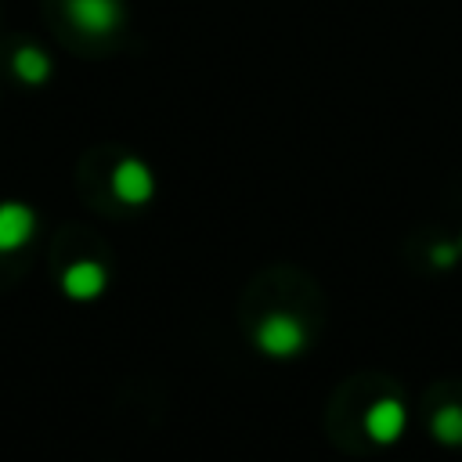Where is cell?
Here are the masks:
<instances>
[{
    "mask_svg": "<svg viewBox=\"0 0 462 462\" xmlns=\"http://www.w3.org/2000/svg\"><path fill=\"white\" fill-rule=\"evenodd\" d=\"M253 343H256L260 354H267L274 361H289V357L303 354V346H307V325H303V318H296L289 310H271L253 328Z\"/></svg>",
    "mask_w": 462,
    "mask_h": 462,
    "instance_id": "1",
    "label": "cell"
},
{
    "mask_svg": "<svg viewBox=\"0 0 462 462\" xmlns=\"http://www.w3.org/2000/svg\"><path fill=\"white\" fill-rule=\"evenodd\" d=\"M108 184H112V195L123 206H148L152 195H155V173H152V166L144 159H134V155H126V159H119L112 166Z\"/></svg>",
    "mask_w": 462,
    "mask_h": 462,
    "instance_id": "2",
    "label": "cell"
},
{
    "mask_svg": "<svg viewBox=\"0 0 462 462\" xmlns=\"http://www.w3.org/2000/svg\"><path fill=\"white\" fill-rule=\"evenodd\" d=\"M65 14L83 36H112L123 25V0H65Z\"/></svg>",
    "mask_w": 462,
    "mask_h": 462,
    "instance_id": "3",
    "label": "cell"
},
{
    "mask_svg": "<svg viewBox=\"0 0 462 462\" xmlns=\"http://www.w3.org/2000/svg\"><path fill=\"white\" fill-rule=\"evenodd\" d=\"M58 285H61V296L65 300H72V303H94L108 289V267L97 263V260H72L61 271Z\"/></svg>",
    "mask_w": 462,
    "mask_h": 462,
    "instance_id": "4",
    "label": "cell"
},
{
    "mask_svg": "<svg viewBox=\"0 0 462 462\" xmlns=\"http://www.w3.org/2000/svg\"><path fill=\"white\" fill-rule=\"evenodd\" d=\"M36 227H40V217L29 202L4 199L0 202V256L25 249L36 238Z\"/></svg>",
    "mask_w": 462,
    "mask_h": 462,
    "instance_id": "5",
    "label": "cell"
},
{
    "mask_svg": "<svg viewBox=\"0 0 462 462\" xmlns=\"http://www.w3.org/2000/svg\"><path fill=\"white\" fill-rule=\"evenodd\" d=\"M365 433H368V440H375V444H397L401 437H404V426H408V411H404V404L397 401V397H375L372 404H368V411H365Z\"/></svg>",
    "mask_w": 462,
    "mask_h": 462,
    "instance_id": "6",
    "label": "cell"
},
{
    "mask_svg": "<svg viewBox=\"0 0 462 462\" xmlns=\"http://www.w3.org/2000/svg\"><path fill=\"white\" fill-rule=\"evenodd\" d=\"M11 69H14V76H18L22 83L40 87V83H47V79H51L54 61H51V54H47V51H40V47H32V43H22V47L11 54Z\"/></svg>",
    "mask_w": 462,
    "mask_h": 462,
    "instance_id": "7",
    "label": "cell"
},
{
    "mask_svg": "<svg viewBox=\"0 0 462 462\" xmlns=\"http://www.w3.org/2000/svg\"><path fill=\"white\" fill-rule=\"evenodd\" d=\"M430 433L444 448H462V404H440L430 419Z\"/></svg>",
    "mask_w": 462,
    "mask_h": 462,
    "instance_id": "8",
    "label": "cell"
},
{
    "mask_svg": "<svg viewBox=\"0 0 462 462\" xmlns=\"http://www.w3.org/2000/svg\"><path fill=\"white\" fill-rule=\"evenodd\" d=\"M458 260H462V245H458V242H433V245H430V263H433V267L451 271Z\"/></svg>",
    "mask_w": 462,
    "mask_h": 462,
    "instance_id": "9",
    "label": "cell"
},
{
    "mask_svg": "<svg viewBox=\"0 0 462 462\" xmlns=\"http://www.w3.org/2000/svg\"><path fill=\"white\" fill-rule=\"evenodd\" d=\"M458 245H462V242H458Z\"/></svg>",
    "mask_w": 462,
    "mask_h": 462,
    "instance_id": "10",
    "label": "cell"
}]
</instances>
